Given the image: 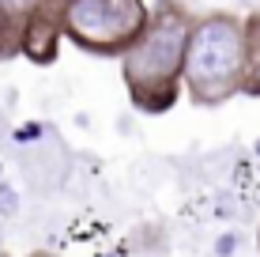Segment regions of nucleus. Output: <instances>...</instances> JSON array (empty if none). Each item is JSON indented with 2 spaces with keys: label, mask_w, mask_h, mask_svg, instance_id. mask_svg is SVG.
I'll use <instances>...</instances> for the list:
<instances>
[{
  "label": "nucleus",
  "mask_w": 260,
  "mask_h": 257,
  "mask_svg": "<svg viewBox=\"0 0 260 257\" xmlns=\"http://www.w3.org/2000/svg\"><path fill=\"white\" fill-rule=\"evenodd\" d=\"M192 34V15L174 0L151 8L147 31L121 53V79L128 99L143 113H162L177 102L185 72V49Z\"/></svg>",
  "instance_id": "obj_1"
},
{
  "label": "nucleus",
  "mask_w": 260,
  "mask_h": 257,
  "mask_svg": "<svg viewBox=\"0 0 260 257\" xmlns=\"http://www.w3.org/2000/svg\"><path fill=\"white\" fill-rule=\"evenodd\" d=\"M241 46H245V72H241V95L260 99V12L241 19Z\"/></svg>",
  "instance_id": "obj_5"
},
{
  "label": "nucleus",
  "mask_w": 260,
  "mask_h": 257,
  "mask_svg": "<svg viewBox=\"0 0 260 257\" xmlns=\"http://www.w3.org/2000/svg\"><path fill=\"white\" fill-rule=\"evenodd\" d=\"M256 246H260V231H256Z\"/></svg>",
  "instance_id": "obj_6"
},
{
  "label": "nucleus",
  "mask_w": 260,
  "mask_h": 257,
  "mask_svg": "<svg viewBox=\"0 0 260 257\" xmlns=\"http://www.w3.org/2000/svg\"><path fill=\"white\" fill-rule=\"evenodd\" d=\"M49 0H0V61L23 53V31Z\"/></svg>",
  "instance_id": "obj_4"
},
{
  "label": "nucleus",
  "mask_w": 260,
  "mask_h": 257,
  "mask_svg": "<svg viewBox=\"0 0 260 257\" xmlns=\"http://www.w3.org/2000/svg\"><path fill=\"white\" fill-rule=\"evenodd\" d=\"M60 34L94 57H121L147 31V0H57Z\"/></svg>",
  "instance_id": "obj_3"
},
{
  "label": "nucleus",
  "mask_w": 260,
  "mask_h": 257,
  "mask_svg": "<svg viewBox=\"0 0 260 257\" xmlns=\"http://www.w3.org/2000/svg\"><path fill=\"white\" fill-rule=\"evenodd\" d=\"M245 72V46H241V19L226 12H211L192 19L189 49H185L181 87L196 106H222L241 95Z\"/></svg>",
  "instance_id": "obj_2"
},
{
  "label": "nucleus",
  "mask_w": 260,
  "mask_h": 257,
  "mask_svg": "<svg viewBox=\"0 0 260 257\" xmlns=\"http://www.w3.org/2000/svg\"><path fill=\"white\" fill-rule=\"evenodd\" d=\"M34 257H42V253H34Z\"/></svg>",
  "instance_id": "obj_7"
}]
</instances>
